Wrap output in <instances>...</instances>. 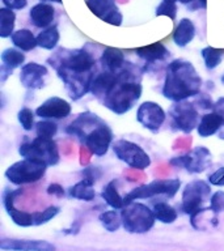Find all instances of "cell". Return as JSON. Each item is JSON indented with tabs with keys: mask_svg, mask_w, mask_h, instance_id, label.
<instances>
[{
	"mask_svg": "<svg viewBox=\"0 0 224 251\" xmlns=\"http://www.w3.org/2000/svg\"><path fill=\"white\" fill-rule=\"evenodd\" d=\"M202 84V77L192 63L184 59H176L167 67L163 96L172 102L185 101L198 96Z\"/></svg>",
	"mask_w": 224,
	"mask_h": 251,
	"instance_id": "obj_4",
	"label": "cell"
},
{
	"mask_svg": "<svg viewBox=\"0 0 224 251\" xmlns=\"http://www.w3.org/2000/svg\"><path fill=\"white\" fill-rule=\"evenodd\" d=\"M12 71L13 70H12V68H9V67L5 66V64H3V66H1V68H0V72H1V82L5 81L8 76H11Z\"/></svg>",
	"mask_w": 224,
	"mask_h": 251,
	"instance_id": "obj_45",
	"label": "cell"
},
{
	"mask_svg": "<svg viewBox=\"0 0 224 251\" xmlns=\"http://www.w3.org/2000/svg\"><path fill=\"white\" fill-rule=\"evenodd\" d=\"M71 111L70 102L60 97H50L35 109V115L42 119H64Z\"/></svg>",
	"mask_w": 224,
	"mask_h": 251,
	"instance_id": "obj_15",
	"label": "cell"
},
{
	"mask_svg": "<svg viewBox=\"0 0 224 251\" xmlns=\"http://www.w3.org/2000/svg\"><path fill=\"white\" fill-rule=\"evenodd\" d=\"M100 63L105 71L117 72L126 64L125 54H123V51L115 49V47H106L105 50L102 51Z\"/></svg>",
	"mask_w": 224,
	"mask_h": 251,
	"instance_id": "obj_24",
	"label": "cell"
},
{
	"mask_svg": "<svg viewBox=\"0 0 224 251\" xmlns=\"http://www.w3.org/2000/svg\"><path fill=\"white\" fill-rule=\"evenodd\" d=\"M1 62L12 70H15V68L24 66L25 54L21 52V50L17 47H8L1 52Z\"/></svg>",
	"mask_w": 224,
	"mask_h": 251,
	"instance_id": "obj_31",
	"label": "cell"
},
{
	"mask_svg": "<svg viewBox=\"0 0 224 251\" xmlns=\"http://www.w3.org/2000/svg\"><path fill=\"white\" fill-rule=\"evenodd\" d=\"M41 1H50V3H58V4H60L62 3V0H41Z\"/></svg>",
	"mask_w": 224,
	"mask_h": 251,
	"instance_id": "obj_47",
	"label": "cell"
},
{
	"mask_svg": "<svg viewBox=\"0 0 224 251\" xmlns=\"http://www.w3.org/2000/svg\"><path fill=\"white\" fill-rule=\"evenodd\" d=\"M211 196V187L206 180L194 179L185 186L182 191V204L181 208L186 215H194L196 212L202 209L203 204Z\"/></svg>",
	"mask_w": 224,
	"mask_h": 251,
	"instance_id": "obj_10",
	"label": "cell"
},
{
	"mask_svg": "<svg viewBox=\"0 0 224 251\" xmlns=\"http://www.w3.org/2000/svg\"><path fill=\"white\" fill-rule=\"evenodd\" d=\"M181 187V180L178 178H169V179H155L148 184H143L139 187L134 188L133 191L126 194L125 204L131 201H137L138 199H149L156 195H165L169 199L176 196Z\"/></svg>",
	"mask_w": 224,
	"mask_h": 251,
	"instance_id": "obj_7",
	"label": "cell"
},
{
	"mask_svg": "<svg viewBox=\"0 0 224 251\" xmlns=\"http://www.w3.org/2000/svg\"><path fill=\"white\" fill-rule=\"evenodd\" d=\"M224 121L223 118L220 117L219 114L215 111L211 113H206L202 115L199 121V125L196 127V132L200 137H208L215 135L220 131V128L223 127Z\"/></svg>",
	"mask_w": 224,
	"mask_h": 251,
	"instance_id": "obj_22",
	"label": "cell"
},
{
	"mask_svg": "<svg viewBox=\"0 0 224 251\" xmlns=\"http://www.w3.org/2000/svg\"><path fill=\"white\" fill-rule=\"evenodd\" d=\"M207 179L208 183L212 184V186H219V187L224 186V166H222L212 174H210Z\"/></svg>",
	"mask_w": 224,
	"mask_h": 251,
	"instance_id": "obj_40",
	"label": "cell"
},
{
	"mask_svg": "<svg viewBox=\"0 0 224 251\" xmlns=\"http://www.w3.org/2000/svg\"><path fill=\"white\" fill-rule=\"evenodd\" d=\"M137 55L147 64H155L156 62H165L170 56V51L161 42H155L147 46L139 47L135 50Z\"/></svg>",
	"mask_w": 224,
	"mask_h": 251,
	"instance_id": "obj_20",
	"label": "cell"
},
{
	"mask_svg": "<svg viewBox=\"0 0 224 251\" xmlns=\"http://www.w3.org/2000/svg\"><path fill=\"white\" fill-rule=\"evenodd\" d=\"M19 153L24 158L38 161L47 166H55L60 161L58 145L53 139L37 136L31 141H24L20 145Z\"/></svg>",
	"mask_w": 224,
	"mask_h": 251,
	"instance_id": "obj_6",
	"label": "cell"
},
{
	"mask_svg": "<svg viewBox=\"0 0 224 251\" xmlns=\"http://www.w3.org/2000/svg\"><path fill=\"white\" fill-rule=\"evenodd\" d=\"M153 215L157 221L163 224H172L177 220V211L167 201H157L153 204Z\"/></svg>",
	"mask_w": 224,
	"mask_h": 251,
	"instance_id": "obj_30",
	"label": "cell"
},
{
	"mask_svg": "<svg viewBox=\"0 0 224 251\" xmlns=\"http://www.w3.org/2000/svg\"><path fill=\"white\" fill-rule=\"evenodd\" d=\"M206 7H207V0H194L192 4H189V9L190 11H196L198 8L206 9Z\"/></svg>",
	"mask_w": 224,
	"mask_h": 251,
	"instance_id": "obj_44",
	"label": "cell"
},
{
	"mask_svg": "<svg viewBox=\"0 0 224 251\" xmlns=\"http://www.w3.org/2000/svg\"><path fill=\"white\" fill-rule=\"evenodd\" d=\"M16 24V13L7 7L0 8V37L8 38L13 34Z\"/></svg>",
	"mask_w": 224,
	"mask_h": 251,
	"instance_id": "obj_29",
	"label": "cell"
},
{
	"mask_svg": "<svg viewBox=\"0 0 224 251\" xmlns=\"http://www.w3.org/2000/svg\"><path fill=\"white\" fill-rule=\"evenodd\" d=\"M113 152L118 160L129 165L130 168L144 170L151 165V157L148 156V153L134 141L125 139L117 140L113 144Z\"/></svg>",
	"mask_w": 224,
	"mask_h": 251,
	"instance_id": "obj_9",
	"label": "cell"
},
{
	"mask_svg": "<svg viewBox=\"0 0 224 251\" xmlns=\"http://www.w3.org/2000/svg\"><path fill=\"white\" fill-rule=\"evenodd\" d=\"M62 80L71 100L78 101L90 92L96 77V58L86 49H59L49 60Z\"/></svg>",
	"mask_w": 224,
	"mask_h": 251,
	"instance_id": "obj_1",
	"label": "cell"
},
{
	"mask_svg": "<svg viewBox=\"0 0 224 251\" xmlns=\"http://www.w3.org/2000/svg\"><path fill=\"white\" fill-rule=\"evenodd\" d=\"M118 72V71H117ZM117 72H110V71H104L96 75L92 86H90V93L94 97L102 101L109 93L110 89L113 88L114 82L117 81Z\"/></svg>",
	"mask_w": 224,
	"mask_h": 251,
	"instance_id": "obj_21",
	"label": "cell"
},
{
	"mask_svg": "<svg viewBox=\"0 0 224 251\" xmlns=\"http://www.w3.org/2000/svg\"><path fill=\"white\" fill-rule=\"evenodd\" d=\"M196 37V26L190 19H181L173 31V42L178 47H186Z\"/></svg>",
	"mask_w": 224,
	"mask_h": 251,
	"instance_id": "obj_23",
	"label": "cell"
},
{
	"mask_svg": "<svg viewBox=\"0 0 224 251\" xmlns=\"http://www.w3.org/2000/svg\"><path fill=\"white\" fill-rule=\"evenodd\" d=\"M140 71L133 64H126L117 72V81L102 100V105L117 115H123L133 109L141 97Z\"/></svg>",
	"mask_w": 224,
	"mask_h": 251,
	"instance_id": "obj_3",
	"label": "cell"
},
{
	"mask_svg": "<svg viewBox=\"0 0 224 251\" xmlns=\"http://www.w3.org/2000/svg\"><path fill=\"white\" fill-rule=\"evenodd\" d=\"M35 111H33L29 107H23L17 114V119H19L20 125L25 131H31L35 127L34 123Z\"/></svg>",
	"mask_w": 224,
	"mask_h": 251,
	"instance_id": "obj_37",
	"label": "cell"
},
{
	"mask_svg": "<svg viewBox=\"0 0 224 251\" xmlns=\"http://www.w3.org/2000/svg\"><path fill=\"white\" fill-rule=\"evenodd\" d=\"M86 7L102 21L114 26L122 25L123 16L114 0H86Z\"/></svg>",
	"mask_w": 224,
	"mask_h": 251,
	"instance_id": "obj_14",
	"label": "cell"
},
{
	"mask_svg": "<svg viewBox=\"0 0 224 251\" xmlns=\"http://www.w3.org/2000/svg\"><path fill=\"white\" fill-rule=\"evenodd\" d=\"M117 180H110L109 183L106 184L104 190L101 192V198L105 200V203L108 205L113 208V209H122L125 207V198L121 196V194L118 192L117 188Z\"/></svg>",
	"mask_w": 224,
	"mask_h": 251,
	"instance_id": "obj_26",
	"label": "cell"
},
{
	"mask_svg": "<svg viewBox=\"0 0 224 251\" xmlns=\"http://www.w3.org/2000/svg\"><path fill=\"white\" fill-rule=\"evenodd\" d=\"M80 174H82L83 179L88 180L92 184H94L97 182L98 178L102 176V172L101 169L97 168V166H88V168L83 169Z\"/></svg>",
	"mask_w": 224,
	"mask_h": 251,
	"instance_id": "obj_38",
	"label": "cell"
},
{
	"mask_svg": "<svg viewBox=\"0 0 224 251\" xmlns=\"http://www.w3.org/2000/svg\"><path fill=\"white\" fill-rule=\"evenodd\" d=\"M94 184L85 179H82L78 183H75L74 186H71L68 190L71 198L78 200H84V201H92L96 198V191L93 188Z\"/></svg>",
	"mask_w": 224,
	"mask_h": 251,
	"instance_id": "obj_28",
	"label": "cell"
},
{
	"mask_svg": "<svg viewBox=\"0 0 224 251\" xmlns=\"http://www.w3.org/2000/svg\"><path fill=\"white\" fill-rule=\"evenodd\" d=\"M210 207L216 213L224 212V191H220L219 190L215 194H212L211 199H210Z\"/></svg>",
	"mask_w": 224,
	"mask_h": 251,
	"instance_id": "obj_39",
	"label": "cell"
},
{
	"mask_svg": "<svg viewBox=\"0 0 224 251\" xmlns=\"http://www.w3.org/2000/svg\"><path fill=\"white\" fill-rule=\"evenodd\" d=\"M98 220L102 224V226L105 227L108 231H117L122 224L121 216L118 215L115 209L102 212Z\"/></svg>",
	"mask_w": 224,
	"mask_h": 251,
	"instance_id": "obj_33",
	"label": "cell"
},
{
	"mask_svg": "<svg viewBox=\"0 0 224 251\" xmlns=\"http://www.w3.org/2000/svg\"><path fill=\"white\" fill-rule=\"evenodd\" d=\"M47 194L49 195L56 196V198H63V196L66 195V191H64V188L59 183H51L47 187Z\"/></svg>",
	"mask_w": 224,
	"mask_h": 251,
	"instance_id": "obj_43",
	"label": "cell"
},
{
	"mask_svg": "<svg viewBox=\"0 0 224 251\" xmlns=\"http://www.w3.org/2000/svg\"><path fill=\"white\" fill-rule=\"evenodd\" d=\"M121 219L125 230L137 234L151 230L156 221L152 209H149L145 204L137 201H131L122 208Z\"/></svg>",
	"mask_w": 224,
	"mask_h": 251,
	"instance_id": "obj_5",
	"label": "cell"
},
{
	"mask_svg": "<svg viewBox=\"0 0 224 251\" xmlns=\"http://www.w3.org/2000/svg\"><path fill=\"white\" fill-rule=\"evenodd\" d=\"M220 81H222V84H224V74L222 75V77H220Z\"/></svg>",
	"mask_w": 224,
	"mask_h": 251,
	"instance_id": "obj_48",
	"label": "cell"
},
{
	"mask_svg": "<svg viewBox=\"0 0 224 251\" xmlns=\"http://www.w3.org/2000/svg\"><path fill=\"white\" fill-rule=\"evenodd\" d=\"M200 55H202V58H203L206 70L212 71V70H215L216 67L219 66L220 63H222V59H223V55H224V50L214 49V47L211 46H207V47H204V49H202Z\"/></svg>",
	"mask_w": 224,
	"mask_h": 251,
	"instance_id": "obj_32",
	"label": "cell"
},
{
	"mask_svg": "<svg viewBox=\"0 0 224 251\" xmlns=\"http://www.w3.org/2000/svg\"><path fill=\"white\" fill-rule=\"evenodd\" d=\"M35 133L37 136L45 139H53L58 132V125L53 119H43L35 123Z\"/></svg>",
	"mask_w": 224,
	"mask_h": 251,
	"instance_id": "obj_34",
	"label": "cell"
},
{
	"mask_svg": "<svg viewBox=\"0 0 224 251\" xmlns=\"http://www.w3.org/2000/svg\"><path fill=\"white\" fill-rule=\"evenodd\" d=\"M169 164L176 168H185L190 174H198L204 172L211 164V152L206 147L198 145L184 156L173 157Z\"/></svg>",
	"mask_w": 224,
	"mask_h": 251,
	"instance_id": "obj_12",
	"label": "cell"
},
{
	"mask_svg": "<svg viewBox=\"0 0 224 251\" xmlns=\"http://www.w3.org/2000/svg\"><path fill=\"white\" fill-rule=\"evenodd\" d=\"M0 249L5 251H55L53 243L42 239H1Z\"/></svg>",
	"mask_w": 224,
	"mask_h": 251,
	"instance_id": "obj_18",
	"label": "cell"
},
{
	"mask_svg": "<svg viewBox=\"0 0 224 251\" xmlns=\"http://www.w3.org/2000/svg\"><path fill=\"white\" fill-rule=\"evenodd\" d=\"M59 39H60V34H59L58 26L56 25H51V26L43 29L42 31H39V34L37 35V43L38 47L43 49V50H54L56 45H58Z\"/></svg>",
	"mask_w": 224,
	"mask_h": 251,
	"instance_id": "obj_27",
	"label": "cell"
},
{
	"mask_svg": "<svg viewBox=\"0 0 224 251\" xmlns=\"http://www.w3.org/2000/svg\"><path fill=\"white\" fill-rule=\"evenodd\" d=\"M49 74L46 66L30 62L24 64L20 72V81L27 89H41L45 84L43 78Z\"/></svg>",
	"mask_w": 224,
	"mask_h": 251,
	"instance_id": "obj_17",
	"label": "cell"
},
{
	"mask_svg": "<svg viewBox=\"0 0 224 251\" xmlns=\"http://www.w3.org/2000/svg\"><path fill=\"white\" fill-rule=\"evenodd\" d=\"M196 103L199 106V109L203 110H212L214 109V105L215 102H212L211 97L207 96V94H198V98H196Z\"/></svg>",
	"mask_w": 224,
	"mask_h": 251,
	"instance_id": "obj_41",
	"label": "cell"
},
{
	"mask_svg": "<svg viewBox=\"0 0 224 251\" xmlns=\"http://www.w3.org/2000/svg\"><path fill=\"white\" fill-rule=\"evenodd\" d=\"M156 16H167L169 19L174 21L177 17V0H161V3L157 5Z\"/></svg>",
	"mask_w": 224,
	"mask_h": 251,
	"instance_id": "obj_35",
	"label": "cell"
},
{
	"mask_svg": "<svg viewBox=\"0 0 224 251\" xmlns=\"http://www.w3.org/2000/svg\"><path fill=\"white\" fill-rule=\"evenodd\" d=\"M11 41L15 47L21 51H31L38 46L37 37H34L33 31L29 29H19L13 31V34L11 35Z\"/></svg>",
	"mask_w": 224,
	"mask_h": 251,
	"instance_id": "obj_25",
	"label": "cell"
},
{
	"mask_svg": "<svg viewBox=\"0 0 224 251\" xmlns=\"http://www.w3.org/2000/svg\"><path fill=\"white\" fill-rule=\"evenodd\" d=\"M71 136L79 141L94 156H105L113 143V131L104 119L93 113L80 114L66 128Z\"/></svg>",
	"mask_w": 224,
	"mask_h": 251,
	"instance_id": "obj_2",
	"label": "cell"
},
{
	"mask_svg": "<svg viewBox=\"0 0 224 251\" xmlns=\"http://www.w3.org/2000/svg\"><path fill=\"white\" fill-rule=\"evenodd\" d=\"M59 212H60L59 207H55V205H50L46 209H43L42 212H33V215H34V226H39V225L49 223L50 220H53L55 216L58 215Z\"/></svg>",
	"mask_w": 224,
	"mask_h": 251,
	"instance_id": "obj_36",
	"label": "cell"
},
{
	"mask_svg": "<svg viewBox=\"0 0 224 251\" xmlns=\"http://www.w3.org/2000/svg\"><path fill=\"white\" fill-rule=\"evenodd\" d=\"M165 119L167 114L164 109L156 102L145 101L138 107L137 121L151 132H157L161 126L164 125Z\"/></svg>",
	"mask_w": 224,
	"mask_h": 251,
	"instance_id": "obj_13",
	"label": "cell"
},
{
	"mask_svg": "<svg viewBox=\"0 0 224 251\" xmlns=\"http://www.w3.org/2000/svg\"><path fill=\"white\" fill-rule=\"evenodd\" d=\"M46 170V164L23 158V160L12 164L5 170V176L11 183L16 184V186H23V184L34 183L37 180L42 179Z\"/></svg>",
	"mask_w": 224,
	"mask_h": 251,
	"instance_id": "obj_8",
	"label": "cell"
},
{
	"mask_svg": "<svg viewBox=\"0 0 224 251\" xmlns=\"http://www.w3.org/2000/svg\"><path fill=\"white\" fill-rule=\"evenodd\" d=\"M23 192L21 188L16 190V191H11V190H5L3 194V204L5 211H7L8 216L11 217L12 221L19 225V226L28 227V226H34V215L29 213V212L20 211L17 208H15L13 203L17 195H20Z\"/></svg>",
	"mask_w": 224,
	"mask_h": 251,
	"instance_id": "obj_16",
	"label": "cell"
},
{
	"mask_svg": "<svg viewBox=\"0 0 224 251\" xmlns=\"http://www.w3.org/2000/svg\"><path fill=\"white\" fill-rule=\"evenodd\" d=\"M4 7L11 9H24L28 5V0H1Z\"/></svg>",
	"mask_w": 224,
	"mask_h": 251,
	"instance_id": "obj_42",
	"label": "cell"
},
{
	"mask_svg": "<svg viewBox=\"0 0 224 251\" xmlns=\"http://www.w3.org/2000/svg\"><path fill=\"white\" fill-rule=\"evenodd\" d=\"M29 16H30V23L35 27L46 29V27L51 26V24L54 21L55 9L51 4L41 1V3L35 4L34 7H31Z\"/></svg>",
	"mask_w": 224,
	"mask_h": 251,
	"instance_id": "obj_19",
	"label": "cell"
},
{
	"mask_svg": "<svg viewBox=\"0 0 224 251\" xmlns=\"http://www.w3.org/2000/svg\"><path fill=\"white\" fill-rule=\"evenodd\" d=\"M168 113L172 118V126L184 133H190L199 125V111L193 102L186 100L174 102Z\"/></svg>",
	"mask_w": 224,
	"mask_h": 251,
	"instance_id": "obj_11",
	"label": "cell"
},
{
	"mask_svg": "<svg viewBox=\"0 0 224 251\" xmlns=\"http://www.w3.org/2000/svg\"><path fill=\"white\" fill-rule=\"evenodd\" d=\"M177 1H180L181 4H186V5H189V4H192L194 0H177Z\"/></svg>",
	"mask_w": 224,
	"mask_h": 251,
	"instance_id": "obj_46",
	"label": "cell"
}]
</instances>
